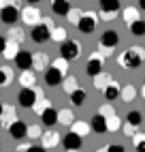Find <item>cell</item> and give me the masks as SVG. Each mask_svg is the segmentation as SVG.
Instances as JSON below:
<instances>
[{
	"mask_svg": "<svg viewBox=\"0 0 145 152\" xmlns=\"http://www.w3.org/2000/svg\"><path fill=\"white\" fill-rule=\"evenodd\" d=\"M145 62V49L143 47H130L117 56V64L122 69H139Z\"/></svg>",
	"mask_w": 145,
	"mask_h": 152,
	"instance_id": "obj_1",
	"label": "cell"
},
{
	"mask_svg": "<svg viewBox=\"0 0 145 152\" xmlns=\"http://www.w3.org/2000/svg\"><path fill=\"white\" fill-rule=\"evenodd\" d=\"M117 43H120V34L115 30H105V32L100 34V52L105 56H109L113 49H115Z\"/></svg>",
	"mask_w": 145,
	"mask_h": 152,
	"instance_id": "obj_2",
	"label": "cell"
},
{
	"mask_svg": "<svg viewBox=\"0 0 145 152\" xmlns=\"http://www.w3.org/2000/svg\"><path fill=\"white\" fill-rule=\"evenodd\" d=\"M102 64H105V54H102V52H94V54L90 56L88 64H86V73L94 79L96 75L102 73Z\"/></svg>",
	"mask_w": 145,
	"mask_h": 152,
	"instance_id": "obj_3",
	"label": "cell"
},
{
	"mask_svg": "<svg viewBox=\"0 0 145 152\" xmlns=\"http://www.w3.org/2000/svg\"><path fill=\"white\" fill-rule=\"evenodd\" d=\"M81 56V45L79 41H66L60 45V58H64L66 62H72Z\"/></svg>",
	"mask_w": 145,
	"mask_h": 152,
	"instance_id": "obj_4",
	"label": "cell"
},
{
	"mask_svg": "<svg viewBox=\"0 0 145 152\" xmlns=\"http://www.w3.org/2000/svg\"><path fill=\"white\" fill-rule=\"evenodd\" d=\"M98 4H100V17L105 19V22H111V19L120 13V9H122L120 0H100Z\"/></svg>",
	"mask_w": 145,
	"mask_h": 152,
	"instance_id": "obj_5",
	"label": "cell"
},
{
	"mask_svg": "<svg viewBox=\"0 0 145 152\" xmlns=\"http://www.w3.org/2000/svg\"><path fill=\"white\" fill-rule=\"evenodd\" d=\"M96 24H98V15L90 11V13H83V17L79 19L77 30L81 34H92V32H94V28H96Z\"/></svg>",
	"mask_w": 145,
	"mask_h": 152,
	"instance_id": "obj_6",
	"label": "cell"
},
{
	"mask_svg": "<svg viewBox=\"0 0 145 152\" xmlns=\"http://www.w3.org/2000/svg\"><path fill=\"white\" fill-rule=\"evenodd\" d=\"M36 96H38L36 88H22L19 94H17V103L22 107H26V109H32L34 103H36Z\"/></svg>",
	"mask_w": 145,
	"mask_h": 152,
	"instance_id": "obj_7",
	"label": "cell"
},
{
	"mask_svg": "<svg viewBox=\"0 0 145 152\" xmlns=\"http://www.w3.org/2000/svg\"><path fill=\"white\" fill-rule=\"evenodd\" d=\"M22 22L26 26H38L41 22H43V15H41V11L36 7H24V11H22Z\"/></svg>",
	"mask_w": 145,
	"mask_h": 152,
	"instance_id": "obj_8",
	"label": "cell"
},
{
	"mask_svg": "<svg viewBox=\"0 0 145 152\" xmlns=\"http://www.w3.org/2000/svg\"><path fill=\"white\" fill-rule=\"evenodd\" d=\"M13 62L17 64V69L22 71V73H26V71L32 69V62H34V54L28 52V49H22V52L17 54V58L13 60Z\"/></svg>",
	"mask_w": 145,
	"mask_h": 152,
	"instance_id": "obj_9",
	"label": "cell"
},
{
	"mask_svg": "<svg viewBox=\"0 0 145 152\" xmlns=\"http://www.w3.org/2000/svg\"><path fill=\"white\" fill-rule=\"evenodd\" d=\"M30 39H32L34 43H47V41H51V28L45 26V24H38V26L32 28Z\"/></svg>",
	"mask_w": 145,
	"mask_h": 152,
	"instance_id": "obj_10",
	"label": "cell"
},
{
	"mask_svg": "<svg viewBox=\"0 0 145 152\" xmlns=\"http://www.w3.org/2000/svg\"><path fill=\"white\" fill-rule=\"evenodd\" d=\"M19 17H22V13L17 11V7H15L13 2H9L2 11H0V19H2L4 24H15Z\"/></svg>",
	"mask_w": 145,
	"mask_h": 152,
	"instance_id": "obj_11",
	"label": "cell"
},
{
	"mask_svg": "<svg viewBox=\"0 0 145 152\" xmlns=\"http://www.w3.org/2000/svg\"><path fill=\"white\" fill-rule=\"evenodd\" d=\"M13 122H17V109L13 105H4V111H2V116H0V126L11 129Z\"/></svg>",
	"mask_w": 145,
	"mask_h": 152,
	"instance_id": "obj_12",
	"label": "cell"
},
{
	"mask_svg": "<svg viewBox=\"0 0 145 152\" xmlns=\"http://www.w3.org/2000/svg\"><path fill=\"white\" fill-rule=\"evenodd\" d=\"M60 141H62V135L58 133V131H45L43 137H41V146L47 150V148H56Z\"/></svg>",
	"mask_w": 145,
	"mask_h": 152,
	"instance_id": "obj_13",
	"label": "cell"
},
{
	"mask_svg": "<svg viewBox=\"0 0 145 152\" xmlns=\"http://www.w3.org/2000/svg\"><path fill=\"white\" fill-rule=\"evenodd\" d=\"M81 139L83 137H79L77 133H66L64 137H62V146H64L66 150H81Z\"/></svg>",
	"mask_w": 145,
	"mask_h": 152,
	"instance_id": "obj_14",
	"label": "cell"
},
{
	"mask_svg": "<svg viewBox=\"0 0 145 152\" xmlns=\"http://www.w3.org/2000/svg\"><path fill=\"white\" fill-rule=\"evenodd\" d=\"M38 92V96H36V103H34V107H32V111L36 116H43V111H47L49 107H51V101L43 94V90H36Z\"/></svg>",
	"mask_w": 145,
	"mask_h": 152,
	"instance_id": "obj_15",
	"label": "cell"
},
{
	"mask_svg": "<svg viewBox=\"0 0 145 152\" xmlns=\"http://www.w3.org/2000/svg\"><path fill=\"white\" fill-rule=\"evenodd\" d=\"M9 135H11L13 139H24V137H28V124L22 122V120H17V122H13L11 129H9Z\"/></svg>",
	"mask_w": 145,
	"mask_h": 152,
	"instance_id": "obj_16",
	"label": "cell"
},
{
	"mask_svg": "<svg viewBox=\"0 0 145 152\" xmlns=\"http://www.w3.org/2000/svg\"><path fill=\"white\" fill-rule=\"evenodd\" d=\"M51 11H54L56 15L68 17V13L72 11V4L68 2V0H54V2H51Z\"/></svg>",
	"mask_w": 145,
	"mask_h": 152,
	"instance_id": "obj_17",
	"label": "cell"
},
{
	"mask_svg": "<svg viewBox=\"0 0 145 152\" xmlns=\"http://www.w3.org/2000/svg\"><path fill=\"white\" fill-rule=\"evenodd\" d=\"M62 82H64V77H62L58 71L54 69V66H49L47 71H45V84L47 86H51V88H56V86H60Z\"/></svg>",
	"mask_w": 145,
	"mask_h": 152,
	"instance_id": "obj_18",
	"label": "cell"
},
{
	"mask_svg": "<svg viewBox=\"0 0 145 152\" xmlns=\"http://www.w3.org/2000/svg\"><path fill=\"white\" fill-rule=\"evenodd\" d=\"M90 126H92V131H94V133H98V135H105L107 131H109V126H107V118H102L100 114H96L94 118H92Z\"/></svg>",
	"mask_w": 145,
	"mask_h": 152,
	"instance_id": "obj_19",
	"label": "cell"
},
{
	"mask_svg": "<svg viewBox=\"0 0 145 152\" xmlns=\"http://www.w3.org/2000/svg\"><path fill=\"white\" fill-rule=\"evenodd\" d=\"M32 69H34V71H38V73H41V71L45 73V71L49 69V56H47L45 52H38V54H34V62H32Z\"/></svg>",
	"mask_w": 145,
	"mask_h": 152,
	"instance_id": "obj_20",
	"label": "cell"
},
{
	"mask_svg": "<svg viewBox=\"0 0 145 152\" xmlns=\"http://www.w3.org/2000/svg\"><path fill=\"white\" fill-rule=\"evenodd\" d=\"M70 131L77 133L79 137H86L88 133H92V126H90V122H86V120H75V122L70 124Z\"/></svg>",
	"mask_w": 145,
	"mask_h": 152,
	"instance_id": "obj_21",
	"label": "cell"
},
{
	"mask_svg": "<svg viewBox=\"0 0 145 152\" xmlns=\"http://www.w3.org/2000/svg\"><path fill=\"white\" fill-rule=\"evenodd\" d=\"M102 94H105V99H107V101H115V99H120V96H122V86H120L117 82H111L105 90H102Z\"/></svg>",
	"mask_w": 145,
	"mask_h": 152,
	"instance_id": "obj_22",
	"label": "cell"
},
{
	"mask_svg": "<svg viewBox=\"0 0 145 152\" xmlns=\"http://www.w3.org/2000/svg\"><path fill=\"white\" fill-rule=\"evenodd\" d=\"M41 122L45 126H56L58 124V109L49 107L47 111H43V116H41Z\"/></svg>",
	"mask_w": 145,
	"mask_h": 152,
	"instance_id": "obj_23",
	"label": "cell"
},
{
	"mask_svg": "<svg viewBox=\"0 0 145 152\" xmlns=\"http://www.w3.org/2000/svg\"><path fill=\"white\" fill-rule=\"evenodd\" d=\"M19 52H22V47H19V43H15V41H9V39H7V47H4L2 56H4L7 60H15Z\"/></svg>",
	"mask_w": 145,
	"mask_h": 152,
	"instance_id": "obj_24",
	"label": "cell"
},
{
	"mask_svg": "<svg viewBox=\"0 0 145 152\" xmlns=\"http://www.w3.org/2000/svg\"><path fill=\"white\" fill-rule=\"evenodd\" d=\"M122 17H124V22H126L128 26H132L134 22H139V9L137 7H126L122 11Z\"/></svg>",
	"mask_w": 145,
	"mask_h": 152,
	"instance_id": "obj_25",
	"label": "cell"
},
{
	"mask_svg": "<svg viewBox=\"0 0 145 152\" xmlns=\"http://www.w3.org/2000/svg\"><path fill=\"white\" fill-rule=\"evenodd\" d=\"M126 124H130V126H134V129H141V124H143V114H141V111H137V109L128 111Z\"/></svg>",
	"mask_w": 145,
	"mask_h": 152,
	"instance_id": "obj_26",
	"label": "cell"
},
{
	"mask_svg": "<svg viewBox=\"0 0 145 152\" xmlns=\"http://www.w3.org/2000/svg\"><path fill=\"white\" fill-rule=\"evenodd\" d=\"M68 99H70V103L75 105V107H81V105L86 103V99H88V92H86L83 88H77V90H75V92H72Z\"/></svg>",
	"mask_w": 145,
	"mask_h": 152,
	"instance_id": "obj_27",
	"label": "cell"
},
{
	"mask_svg": "<svg viewBox=\"0 0 145 152\" xmlns=\"http://www.w3.org/2000/svg\"><path fill=\"white\" fill-rule=\"evenodd\" d=\"M124 103H132L134 99H137V88H134L132 84H126L122 88V96H120Z\"/></svg>",
	"mask_w": 145,
	"mask_h": 152,
	"instance_id": "obj_28",
	"label": "cell"
},
{
	"mask_svg": "<svg viewBox=\"0 0 145 152\" xmlns=\"http://www.w3.org/2000/svg\"><path fill=\"white\" fill-rule=\"evenodd\" d=\"M62 88H64V92H68V96H70V94L79 88L77 77H75V75H66V77H64V82H62Z\"/></svg>",
	"mask_w": 145,
	"mask_h": 152,
	"instance_id": "obj_29",
	"label": "cell"
},
{
	"mask_svg": "<svg viewBox=\"0 0 145 152\" xmlns=\"http://www.w3.org/2000/svg\"><path fill=\"white\" fill-rule=\"evenodd\" d=\"M111 82H113V79H111V75H109V73H100V75H96L94 79H92L94 88H98V90H105Z\"/></svg>",
	"mask_w": 145,
	"mask_h": 152,
	"instance_id": "obj_30",
	"label": "cell"
},
{
	"mask_svg": "<svg viewBox=\"0 0 145 152\" xmlns=\"http://www.w3.org/2000/svg\"><path fill=\"white\" fill-rule=\"evenodd\" d=\"M19 86H22V88H34L36 86V75H32L30 71L22 73V75H19Z\"/></svg>",
	"mask_w": 145,
	"mask_h": 152,
	"instance_id": "obj_31",
	"label": "cell"
},
{
	"mask_svg": "<svg viewBox=\"0 0 145 152\" xmlns=\"http://www.w3.org/2000/svg\"><path fill=\"white\" fill-rule=\"evenodd\" d=\"M58 122L64 124V126H70L75 122V118H72V111L70 109H58Z\"/></svg>",
	"mask_w": 145,
	"mask_h": 152,
	"instance_id": "obj_32",
	"label": "cell"
},
{
	"mask_svg": "<svg viewBox=\"0 0 145 152\" xmlns=\"http://www.w3.org/2000/svg\"><path fill=\"white\" fill-rule=\"evenodd\" d=\"M51 66H54L62 77H66V73H68V62H66L64 58H56L54 62H51Z\"/></svg>",
	"mask_w": 145,
	"mask_h": 152,
	"instance_id": "obj_33",
	"label": "cell"
},
{
	"mask_svg": "<svg viewBox=\"0 0 145 152\" xmlns=\"http://www.w3.org/2000/svg\"><path fill=\"white\" fill-rule=\"evenodd\" d=\"M13 82V71L9 66H0V86H9Z\"/></svg>",
	"mask_w": 145,
	"mask_h": 152,
	"instance_id": "obj_34",
	"label": "cell"
},
{
	"mask_svg": "<svg viewBox=\"0 0 145 152\" xmlns=\"http://www.w3.org/2000/svg\"><path fill=\"white\" fill-rule=\"evenodd\" d=\"M128 28H130V34H132V37H145V22H143V19L134 22V24L128 26Z\"/></svg>",
	"mask_w": 145,
	"mask_h": 152,
	"instance_id": "obj_35",
	"label": "cell"
},
{
	"mask_svg": "<svg viewBox=\"0 0 145 152\" xmlns=\"http://www.w3.org/2000/svg\"><path fill=\"white\" fill-rule=\"evenodd\" d=\"M51 41H60V43H66L68 39H66V30L64 28H51Z\"/></svg>",
	"mask_w": 145,
	"mask_h": 152,
	"instance_id": "obj_36",
	"label": "cell"
},
{
	"mask_svg": "<svg viewBox=\"0 0 145 152\" xmlns=\"http://www.w3.org/2000/svg\"><path fill=\"white\" fill-rule=\"evenodd\" d=\"M9 41H15V43H19V41H24V28H11V30H9Z\"/></svg>",
	"mask_w": 145,
	"mask_h": 152,
	"instance_id": "obj_37",
	"label": "cell"
},
{
	"mask_svg": "<svg viewBox=\"0 0 145 152\" xmlns=\"http://www.w3.org/2000/svg\"><path fill=\"white\" fill-rule=\"evenodd\" d=\"M45 131H41V124H28V139H41Z\"/></svg>",
	"mask_w": 145,
	"mask_h": 152,
	"instance_id": "obj_38",
	"label": "cell"
},
{
	"mask_svg": "<svg viewBox=\"0 0 145 152\" xmlns=\"http://www.w3.org/2000/svg\"><path fill=\"white\" fill-rule=\"evenodd\" d=\"M107 126H109V131H122V120L117 116H111V118H107Z\"/></svg>",
	"mask_w": 145,
	"mask_h": 152,
	"instance_id": "obj_39",
	"label": "cell"
},
{
	"mask_svg": "<svg viewBox=\"0 0 145 152\" xmlns=\"http://www.w3.org/2000/svg\"><path fill=\"white\" fill-rule=\"evenodd\" d=\"M98 114H100L102 118H111V116H115V109L107 103V105H100V107H98Z\"/></svg>",
	"mask_w": 145,
	"mask_h": 152,
	"instance_id": "obj_40",
	"label": "cell"
},
{
	"mask_svg": "<svg viewBox=\"0 0 145 152\" xmlns=\"http://www.w3.org/2000/svg\"><path fill=\"white\" fill-rule=\"evenodd\" d=\"M83 17V11H81V9H77V7H72V11L68 13V19L72 24H79V19Z\"/></svg>",
	"mask_w": 145,
	"mask_h": 152,
	"instance_id": "obj_41",
	"label": "cell"
},
{
	"mask_svg": "<svg viewBox=\"0 0 145 152\" xmlns=\"http://www.w3.org/2000/svg\"><path fill=\"white\" fill-rule=\"evenodd\" d=\"M137 131H139V129H134V126H130V124H124V126H122V133L126 135V137H134Z\"/></svg>",
	"mask_w": 145,
	"mask_h": 152,
	"instance_id": "obj_42",
	"label": "cell"
},
{
	"mask_svg": "<svg viewBox=\"0 0 145 152\" xmlns=\"http://www.w3.org/2000/svg\"><path fill=\"white\" fill-rule=\"evenodd\" d=\"M141 141H145V133H141V131H137V133H134V137H132V144H134V146H139Z\"/></svg>",
	"mask_w": 145,
	"mask_h": 152,
	"instance_id": "obj_43",
	"label": "cell"
},
{
	"mask_svg": "<svg viewBox=\"0 0 145 152\" xmlns=\"http://www.w3.org/2000/svg\"><path fill=\"white\" fill-rule=\"evenodd\" d=\"M107 152H126V148L120 144H111V146H107Z\"/></svg>",
	"mask_w": 145,
	"mask_h": 152,
	"instance_id": "obj_44",
	"label": "cell"
},
{
	"mask_svg": "<svg viewBox=\"0 0 145 152\" xmlns=\"http://www.w3.org/2000/svg\"><path fill=\"white\" fill-rule=\"evenodd\" d=\"M28 152H47V150H45L43 146H30V148H28Z\"/></svg>",
	"mask_w": 145,
	"mask_h": 152,
	"instance_id": "obj_45",
	"label": "cell"
},
{
	"mask_svg": "<svg viewBox=\"0 0 145 152\" xmlns=\"http://www.w3.org/2000/svg\"><path fill=\"white\" fill-rule=\"evenodd\" d=\"M28 148H30V144H19L15 152H28Z\"/></svg>",
	"mask_w": 145,
	"mask_h": 152,
	"instance_id": "obj_46",
	"label": "cell"
},
{
	"mask_svg": "<svg viewBox=\"0 0 145 152\" xmlns=\"http://www.w3.org/2000/svg\"><path fill=\"white\" fill-rule=\"evenodd\" d=\"M4 47H7V39H4L2 34H0V54L4 52Z\"/></svg>",
	"mask_w": 145,
	"mask_h": 152,
	"instance_id": "obj_47",
	"label": "cell"
},
{
	"mask_svg": "<svg viewBox=\"0 0 145 152\" xmlns=\"http://www.w3.org/2000/svg\"><path fill=\"white\" fill-rule=\"evenodd\" d=\"M134 150H137V152H145V141H141L139 146H134Z\"/></svg>",
	"mask_w": 145,
	"mask_h": 152,
	"instance_id": "obj_48",
	"label": "cell"
},
{
	"mask_svg": "<svg viewBox=\"0 0 145 152\" xmlns=\"http://www.w3.org/2000/svg\"><path fill=\"white\" fill-rule=\"evenodd\" d=\"M139 9H143V11H145V0H141V2H139Z\"/></svg>",
	"mask_w": 145,
	"mask_h": 152,
	"instance_id": "obj_49",
	"label": "cell"
},
{
	"mask_svg": "<svg viewBox=\"0 0 145 152\" xmlns=\"http://www.w3.org/2000/svg\"><path fill=\"white\" fill-rule=\"evenodd\" d=\"M7 4H9V2H2V0H0V11H2V9H4Z\"/></svg>",
	"mask_w": 145,
	"mask_h": 152,
	"instance_id": "obj_50",
	"label": "cell"
},
{
	"mask_svg": "<svg viewBox=\"0 0 145 152\" xmlns=\"http://www.w3.org/2000/svg\"><path fill=\"white\" fill-rule=\"evenodd\" d=\"M2 111H4V105H2V103H0V116H2Z\"/></svg>",
	"mask_w": 145,
	"mask_h": 152,
	"instance_id": "obj_51",
	"label": "cell"
},
{
	"mask_svg": "<svg viewBox=\"0 0 145 152\" xmlns=\"http://www.w3.org/2000/svg\"><path fill=\"white\" fill-rule=\"evenodd\" d=\"M96 152H107V148H100V150H96Z\"/></svg>",
	"mask_w": 145,
	"mask_h": 152,
	"instance_id": "obj_52",
	"label": "cell"
},
{
	"mask_svg": "<svg viewBox=\"0 0 145 152\" xmlns=\"http://www.w3.org/2000/svg\"><path fill=\"white\" fill-rule=\"evenodd\" d=\"M66 152H81V150H66Z\"/></svg>",
	"mask_w": 145,
	"mask_h": 152,
	"instance_id": "obj_53",
	"label": "cell"
},
{
	"mask_svg": "<svg viewBox=\"0 0 145 152\" xmlns=\"http://www.w3.org/2000/svg\"><path fill=\"white\" fill-rule=\"evenodd\" d=\"M141 96H143V99H145V90H143V92H141Z\"/></svg>",
	"mask_w": 145,
	"mask_h": 152,
	"instance_id": "obj_54",
	"label": "cell"
},
{
	"mask_svg": "<svg viewBox=\"0 0 145 152\" xmlns=\"http://www.w3.org/2000/svg\"><path fill=\"white\" fill-rule=\"evenodd\" d=\"M0 152H2V141H0Z\"/></svg>",
	"mask_w": 145,
	"mask_h": 152,
	"instance_id": "obj_55",
	"label": "cell"
},
{
	"mask_svg": "<svg viewBox=\"0 0 145 152\" xmlns=\"http://www.w3.org/2000/svg\"><path fill=\"white\" fill-rule=\"evenodd\" d=\"M143 90H145V79H143Z\"/></svg>",
	"mask_w": 145,
	"mask_h": 152,
	"instance_id": "obj_56",
	"label": "cell"
}]
</instances>
